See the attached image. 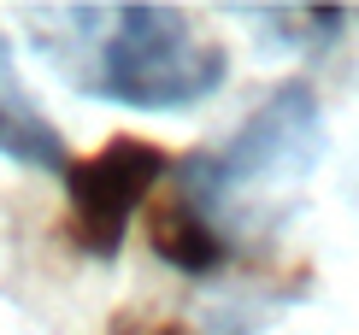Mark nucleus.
<instances>
[{
	"label": "nucleus",
	"instance_id": "nucleus-1",
	"mask_svg": "<svg viewBox=\"0 0 359 335\" xmlns=\"http://www.w3.org/2000/svg\"><path fill=\"white\" fill-rule=\"evenodd\" d=\"M59 24V36L36 29V48L65 71L77 95L124 112H194L230 77V53L201 41L177 6H65Z\"/></svg>",
	"mask_w": 359,
	"mask_h": 335
},
{
	"label": "nucleus",
	"instance_id": "nucleus-2",
	"mask_svg": "<svg viewBox=\"0 0 359 335\" xmlns=\"http://www.w3.org/2000/svg\"><path fill=\"white\" fill-rule=\"evenodd\" d=\"M324 159V106L312 95V83L289 77L248 112V124L212 153H194L177 171V200L194 206L206 224H218L224 241L236 247L230 218H253L265 200H277L283 189L306 182Z\"/></svg>",
	"mask_w": 359,
	"mask_h": 335
},
{
	"label": "nucleus",
	"instance_id": "nucleus-3",
	"mask_svg": "<svg viewBox=\"0 0 359 335\" xmlns=\"http://www.w3.org/2000/svg\"><path fill=\"white\" fill-rule=\"evenodd\" d=\"M171 177V153L142 135H118L100 153L77 159L65 171V200H71V241L88 259H118L136 212L147 194Z\"/></svg>",
	"mask_w": 359,
	"mask_h": 335
},
{
	"label": "nucleus",
	"instance_id": "nucleus-4",
	"mask_svg": "<svg viewBox=\"0 0 359 335\" xmlns=\"http://www.w3.org/2000/svg\"><path fill=\"white\" fill-rule=\"evenodd\" d=\"M0 159H12L18 171H41V177H59L77 159H71L65 135L48 112L36 106V95L24 88L18 77V59H12V41L0 36Z\"/></svg>",
	"mask_w": 359,
	"mask_h": 335
},
{
	"label": "nucleus",
	"instance_id": "nucleus-5",
	"mask_svg": "<svg viewBox=\"0 0 359 335\" xmlns=\"http://www.w3.org/2000/svg\"><path fill=\"white\" fill-rule=\"evenodd\" d=\"M147 241H154V253L165 259L171 271H183V277H212V271H224V259H230L224 230H218V224H206L194 206H183L177 194L154 212Z\"/></svg>",
	"mask_w": 359,
	"mask_h": 335
},
{
	"label": "nucleus",
	"instance_id": "nucleus-6",
	"mask_svg": "<svg viewBox=\"0 0 359 335\" xmlns=\"http://www.w3.org/2000/svg\"><path fill=\"white\" fill-rule=\"evenodd\" d=\"M248 24H271L265 29V41H277V48L289 53H324L341 41V29H348V6H242Z\"/></svg>",
	"mask_w": 359,
	"mask_h": 335
}]
</instances>
